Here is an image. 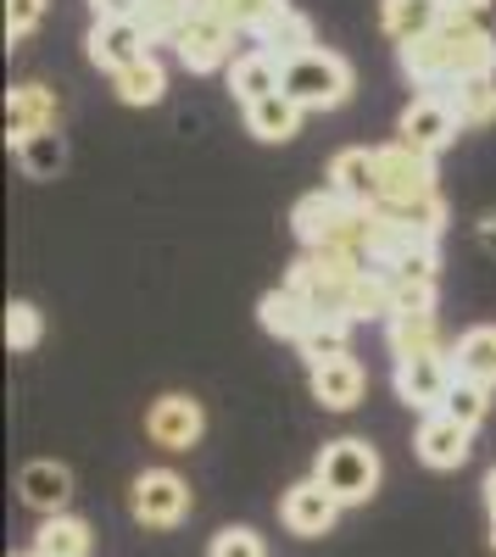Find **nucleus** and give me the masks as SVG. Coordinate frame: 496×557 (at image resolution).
I'll use <instances>...</instances> for the list:
<instances>
[{
    "mask_svg": "<svg viewBox=\"0 0 496 557\" xmlns=\"http://www.w3.org/2000/svg\"><path fill=\"white\" fill-rule=\"evenodd\" d=\"M290 228L301 251H340V257H357L369 262V246H374V207H351L340 201L335 190H312L290 207ZM374 268V262H369Z\"/></svg>",
    "mask_w": 496,
    "mask_h": 557,
    "instance_id": "f257e3e1",
    "label": "nucleus"
},
{
    "mask_svg": "<svg viewBox=\"0 0 496 557\" xmlns=\"http://www.w3.org/2000/svg\"><path fill=\"white\" fill-rule=\"evenodd\" d=\"M312 480H319L340 507H357V502H369L380 491V451L369 441H357V435H340V441H330L319 451Z\"/></svg>",
    "mask_w": 496,
    "mask_h": 557,
    "instance_id": "f03ea898",
    "label": "nucleus"
},
{
    "mask_svg": "<svg viewBox=\"0 0 496 557\" xmlns=\"http://www.w3.org/2000/svg\"><path fill=\"white\" fill-rule=\"evenodd\" d=\"M280 89H285L301 112H335V107L351 96V62L319 45V51L285 62V84H280Z\"/></svg>",
    "mask_w": 496,
    "mask_h": 557,
    "instance_id": "7ed1b4c3",
    "label": "nucleus"
},
{
    "mask_svg": "<svg viewBox=\"0 0 496 557\" xmlns=\"http://www.w3.org/2000/svg\"><path fill=\"white\" fill-rule=\"evenodd\" d=\"M374 168H380V207H419V201H435V157L401 146H374Z\"/></svg>",
    "mask_w": 496,
    "mask_h": 557,
    "instance_id": "20e7f679",
    "label": "nucleus"
},
{
    "mask_svg": "<svg viewBox=\"0 0 496 557\" xmlns=\"http://www.w3.org/2000/svg\"><path fill=\"white\" fill-rule=\"evenodd\" d=\"M128 513H134V524H146V530L185 524L190 519V485H185V474L146 469L140 480L128 485Z\"/></svg>",
    "mask_w": 496,
    "mask_h": 557,
    "instance_id": "39448f33",
    "label": "nucleus"
},
{
    "mask_svg": "<svg viewBox=\"0 0 496 557\" xmlns=\"http://www.w3.org/2000/svg\"><path fill=\"white\" fill-rule=\"evenodd\" d=\"M435 45H441V78L446 84L496 78V39L485 34V23H441Z\"/></svg>",
    "mask_w": 496,
    "mask_h": 557,
    "instance_id": "423d86ee",
    "label": "nucleus"
},
{
    "mask_svg": "<svg viewBox=\"0 0 496 557\" xmlns=\"http://www.w3.org/2000/svg\"><path fill=\"white\" fill-rule=\"evenodd\" d=\"M458 112H452V101H446V89H424V96L401 112V123H396V139L401 146H413V151H424V157H435V151H446L458 139Z\"/></svg>",
    "mask_w": 496,
    "mask_h": 557,
    "instance_id": "0eeeda50",
    "label": "nucleus"
},
{
    "mask_svg": "<svg viewBox=\"0 0 496 557\" xmlns=\"http://www.w3.org/2000/svg\"><path fill=\"white\" fill-rule=\"evenodd\" d=\"M173 57L190 73H212V67H235V28L218 23L212 12H196L185 28L173 34Z\"/></svg>",
    "mask_w": 496,
    "mask_h": 557,
    "instance_id": "6e6552de",
    "label": "nucleus"
},
{
    "mask_svg": "<svg viewBox=\"0 0 496 557\" xmlns=\"http://www.w3.org/2000/svg\"><path fill=\"white\" fill-rule=\"evenodd\" d=\"M201 430H207V412H201V401L185 396V391L157 396L151 412H146V435H151L162 451H190V446L201 441Z\"/></svg>",
    "mask_w": 496,
    "mask_h": 557,
    "instance_id": "1a4fd4ad",
    "label": "nucleus"
},
{
    "mask_svg": "<svg viewBox=\"0 0 496 557\" xmlns=\"http://www.w3.org/2000/svg\"><path fill=\"white\" fill-rule=\"evenodd\" d=\"M452 385H458L452 357H401L396 362V396L408 407H419L424 418L446 407V391H452Z\"/></svg>",
    "mask_w": 496,
    "mask_h": 557,
    "instance_id": "9d476101",
    "label": "nucleus"
},
{
    "mask_svg": "<svg viewBox=\"0 0 496 557\" xmlns=\"http://www.w3.org/2000/svg\"><path fill=\"white\" fill-rule=\"evenodd\" d=\"M57 117H62V101L45 84H17L7 96V139L12 146H23L34 134H57Z\"/></svg>",
    "mask_w": 496,
    "mask_h": 557,
    "instance_id": "9b49d317",
    "label": "nucleus"
},
{
    "mask_svg": "<svg viewBox=\"0 0 496 557\" xmlns=\"http://www.w3.org/2000/svg\"><path fill=\"white\" fill-rule=\"evenodd\" d=\"M280 519H285V530L290 535H330L335 530V519H340V502L319 485V480H301V485H290L285 491V502H280Z\"/></svg>",
    "mask_w": 496,
    "mask_h": 557,
    "instance_id": "f8f14e48",
    "label": "nucleus"
},
{
    "mask_svg": "<svg viewBox=\"0 0 496 557\" xmlns=\"http://www.w3.org/2000/svg\"><path fill=\"white\" fill-rule=\"evenodd\" d=\"M324 190H335V196L351 201V207H380V168H374V151H369V146L335 151Z\"/></svg>",
    "mask_w": 496,
    "mask_h": 557,
    "instance_id": "ddd939ff",
    "label": "nucleus"
},
{
    "mask_svg": "<svg viewBox=\"0 0 496 557\" xmlns=\"http://www.w3.org/2000/svg\"><path fill=\"white\" fill-rule=\"evenodd\" d=\"M84 45H89V62L107 67V73H123V67L151 57V39H146L140 23H96Z\"/></svg>",
    "mask_w": 496,
    "mask_h": 557,
    "instance_id": "4468645a",
    "label": "nucleus"
},
{
    "mask_svg": "<svg viewBox=\"0 0 496 557\" xmlns=\"http://www.w3.org/2000/svg\"><path fill=\"white\" fill-rule=\"evenodd\" d=\"M17 496H23V507H34V513L57 519V513H67L73 474L62 469V462H51V457H34V462H23V474H17Z\"/></svg>",
    "mask_w": 496,
    "mask_h": 557,
    "instance_id": "2eb2a0df",
    "label": "nucleus"
},
{
    "mask_svg": "<svg viewBox=\"0 0 496 557\" xmlns=\"http://www.w3.org/2000/svg\"><path fill=\"white\" fill-rule=\"evenodd\" d=\"M469 424H458V418H446V412H430L424 424H419V441H413V451H419V462L424 469H463L469 462Z\"/></svg>",
    "mask_w": 496,
    "mask_h": 557,
    "instance_id": "dca6fc26",
    "label": "nucleus"
},
{
    "mask_svg": "<svg viewBox=\"0 0 496 557\" xmlns=\"http://www.w3.org/2000/svg\"><path fill=\"white\" fill-rule=\"evenodd\" d=\"M380 23L401 51V45H413V39H430L446 23V7L441 0H380Z\"/></svg>",
    "mask_w": 496,
    "mask_h": 557,
    "instance_id": "f3484780",
    "label": "nucleus"
},
{
    "mask_svg": "<svg viewBox=\"0 0 496 557\" xmlns=\"http://www.w3.org/2000/svg\"><path fill=\"white\" fill-rule=\"evenodd\" d=\"M257 51H268L274 62H296V57H307V51H319V39H312V23L285 0V7L268 17V28L257 34Z\"/></svg>",
    "mask_w": 496,
    "mask_h": 557,
    "instance_id": "a211bd4d",
    "label": "nucleus"
},
{
    "mask_svg": "<svg viewBox=\"0 0 496 557\" xmlns=\"http://www.w3.org/2000/svg\"><path fill=\"white\" fill-rule=\"evenodd\" d=\"M385 341H390V357H452L441 335V318L435 312H419V318H390L385 323Z\"/></svg>",
    "mask_w": 496,
    "mask_h": 557,
    "instance_id": "6ab92c4d",
    "label": "nucleus"
},
{
    "mask_svg": "<svg viewBox=\"0 0 496 557\" xmlns=\"http://www.w3.org/2000/svg\"><path fill=\"white\" fill-rule=\"evenodd\" d=\"M312 396H319V407H330V412H351L357 401H363V362L335 357L324 368H312Z\"/></svg>",
    "mask_w": 496,
    "mask_h": 557,
    "instance_id": "aec40b11",
    "label": "nucleus"
},
{
    "mask_svg": "<svg viewBox=\"0 0 496 557\" xmlns=\"http://www.w3.org/2000/svg\"><path fill=\"white\" fill-rule=\"evenodd\" d=\"M280 84H285V62H274L268 51H246L230 67V89H235L240 107H257L268 96H280Z\"/></svg>",
    "mask_w": 496,
    "mask_h": 557,
    "instance_id": "412c9836",
    "label": "nucleus"
},
{
    "mask_svg": "<svg viewBox=\"0 0 496 557\" xmlns=\"http://www.w3.org/2000/svg\"><path fill=\"white\" fill-rule=\"evenodd\" d=\"M452 368H458V380H474V385L496 391V323H474V330L458 335Z\"/></svg>",
    "mask_w": 496,
    "mask_h": 557,
    "instance_id": "4be33fe9",
    "label": "nucleus"
},
{
    "mask_svg": "<svg viewBox=\"0 0 496 557\" xmlns=\"http://www.w3.org/2000/svg\"><path fill=\"white\" fill-rule=\"evenodd\" d=\"M257 318H262V330H268V335H280V341H301V335L312 330V318H319V312H312L290 285H280V290H268V296L257 301Z\"/></svg>",
    "mask_w": 496,
    "mask_h": 557,
    "instance_id": "5701e85b",
    "label": "nucleus"
},
{
    "mask_svg": "<svg viewBox=\"0 0 496 557\" xmlns=\"http://www.w3.org/2000/svg\"><path fill=\"white\" fill-rule=\"evenodd\" d=\"M301 107L285 96V89H280V96H268V101H257V107H246V128L257 134V139H268V146H285V139L301 128Z\"/></svg>",
    "mask_w": 496,
    "mask_h": 557,
    "instance_id": "b1692460",
    "label": "nucleus"
},
{
    "mask_svg": "<svg viewBox=\"0 0 496 557\" xmlns=\"http://www.w3.org/2000/svg\"><path fill=\"white\" fill-rule=\"evenodd\" d=\"M34 557H89V524L73 519V513H57V519H45L34 546Z\"/></svg>",
    "mask_w": 496,
    "mask_h": 557,
    "instance_id": "393cba45",
    "label": "nucleus"
},
{
    "mask_svg": "<svg viewBox=\"0 0 496 557\" xmlns=\"http://www.w3.org/2000/svg\"><path fill=\"white\" fill-rule=\"evenodd\" d=\"M446 101H452L463 128H485L496 123V78H469V84H441Z\"/></svg>",
    "mask_w": 496,
    "mask_h": 557,
    "instance_id": "a878e982",
    "label": "nucleus"
},
{
    "mask_svg": "<svg viewBox=\"0 0 496 557\" xmlns=\"http://www.w3.org/2000/svg\"><path fill=\"white\" fill-rule=\"evenodd\" d=\"M112 89H117V101H128V107H157L162 89H168V73H162L157 57H146V62L112 73Z\"/></svg>",
    "mask_w": 496,
    "mask_h": 557,
    "instance_id": "bb28decb",
    "label": "nucleus"
},
{
    "mask_svg": "<svg viewBox=\"0 0 496 557\" xmlns=\"http://www.w3.org/2000/svg\"><path fill=\"white\" fill-rule=\"evenodd\" d=\"M346 330H351V318H312V330L296 341V351L307 357V368H324L335 357H351L346 351Z\"/></svg>",
    "mask_w": 496,
    "mask_h": 557,
    "instance_id": "cd10ccee",
    "label": "nucleus"
},
{
    "mask_svg": "<svg viewBox=\"0 0 496 557\" xmlns=\"http://www.w3.org/2000/svg\"><path fill=\"white\" fill-rule=\"evenodd\" d=\"M190 17H196V0H146V12L134 17V23L146 28L151 45H173V34L185 28Z\"/></svg>",
    "mask_w": 496,
    "mask_h": 557,
    "instance_id": "c85d7f7f",
    "label": "nucleus"
},
{
    "mask_svg": "<svg viewBox=\"0 0 496 557\" xmlns=\"http://www.w3.org/2000/svg\"><path fill=\"white\" fill-rule=\"evenodd\" d=\"M280 7H285V0H212L207 12H212L218 23H230L235 34H251V39H257V34L268 28V17H274Z\"/></svg>",
    "mask_w": 496,
    "mask_h": 557,
    "instance_id": "c756f323",
    "label": "nucleus"
},
{
    "mask_svg": "<svg viewBox=\"0 0 496 557\" xmlns=\"http://www.w3.org/2000/svg\"><path fill=\"white\" fill-rule=\"evenodd\" d=\"M12 151H17V162H23L28 178H57V173L67 168L62 134H34V139H23V146H12Z\"/></svg>",
    "mask_w": 496,
    "mask_h": 557,
    "instance_id": "7c9ffc66",
    "label": "nucleus"
},
{
    "mask_svg": "<svg viewBox=\"0 0 496 557\" xmlns=\"http://www.w3.org/2000/svg\"><path fill=\"white\" fill-rule=\"evenodd\" d=\"M390 278V318H419V312H435V285L430 278H396V273H385ZM385 318V323H390Z\"/></svg>",
    "mask_w": 496,
    "mask_h": 557,
    "instance_id": "2f4dec72",
    "label": "nucleus"
},
{
    "mask_svg": "<svg viewBox=\"0 0 496 557\" xmlns=\"http://www.w3.org/2000/svg\"><path fill=\"white\" fill-rule=\"evenodd\" d=\"M446 418H458V424H480V418L491 412V391L485 385H474V380H458L452 391H446V407H441Z\"/></svg>",
    "mask_w": 496,
    "mask_h": 557,
    "instance_id": "473e14b6",
    "label": "nucleus"
},
{
    "mask_svg": "<svg viewBox=\"0 0 496 557\" xmlns=\"http://www.w3.org/2000/svg\"><path fill=\"white\" fill-rule=\"evenodd\" d=\"M39 335H45L39 307H34V301H12V307H7V346H12V351H34Z\"/></svg>",
    "mask_w": 496,
    "mask_h": 557,
    "instance_id": "72a5a7b5",
    "label": "nucleus"
},
{
    "mask_svg": "<svg viewBox=\"0 0 496 557\" xmlns=\"http://www.w3.org/2000/svg\"><path fill=\"white\" fill-rule=\"evenodd\" d=\"M207 557H262V535L246 530V524H230V530H218Z\"/></svg>",
    "mask_w": 496,
    "mask_h": 557,
    "instance_id": "f704fd0d",
    "label": "nucleus"
},
{
    "mask_svg": "<svg viewBox=\"0 0 496 557\" xmlns=\"http://www.w3.org/2000/svg\"><path fill=\"white\" fill-rule=\"evenodd\" d=\"M435 268H441V257H435V246H419V251H408L396 268H380V273H396V278H430L435 285Z\"/></svg>",
    "mask_w": 496,
    "mask_h": 557,
    "instance_id": "c9c22d12",
    "label": "nucleus"
},
{
    "mask_svg": "<svg viewBox=\"0 0 496 557\" xmlns=\"http://www.w3.org/2000/svg\"><path fill=\"white\" fill-rule=\"evenodd\" d=\"M39 17H45V0H7V34H12V39L34 34Z\"/></svg>",
    "mask_w": 496,
    "mask_h": 557,
    "instance_id": "e433bc0d",
    "label": "nucleus"
},
{
    "mask_svg": "<svg viewBox=\"0 0 496 557\" xmlns=\"http://www.w3.org/2000/svg\"><path fill=\"white\" fill-rule=\"evenodd\" d=\"M96 7V23H134L146 12V0H89Z\"/></svg>",
    "mask_w": 496,
    "mask_h": 557,
    "instance_id": "4c0bfd02",
    "label": "nucleus"
},
{
    "mask_svg": "<svg viewBox=\"0 0 496 557\" xmlns=\"http://www.w3.org/2000/svg\"><path fill=\"white\" fill-rule=\"evenodd\" d=\"M446 7V23H480L491 12V0H441Z\"/></svg>",
    "mask_w": 496,
    "mask_h": 557,
    "instance_id": "58836bf2",
    "label": "nucleus"
},
{
    "mask_svg": "<svg viewBox=\"0 0 496 557\" xmlns=\"http://www.w3.org/2000/svg\"><path fill=\"white\" fill-rule=\"evenodd\" d=\"M485 507H491V524H496V469L485 474Z\"/></svg>",
    "mask_w": 496,
    "mask_h": 557,
    "instance_id": "ea45409f",
    "label": "nucleus"
},
{
    "mask_svg": "<svg viewBox=\"0 0 496 557\" xmlns=\"http://www.w3.org/2000/svg\"><path fill=\"white\" fill-rule=\"evenodd\" d=\"M480 235H485V246H496V212H491V218L480 223Z\"/></svg>",
    "mask_w": 496,
    "mask_h": 557,
    "instance_id": "a19ab883",
    "label": "nucleus"
},
{
    "mask_svg": "<svg viewBox=\"0 0 496 557\" xmlns=\"http://www.w3.org/2000/svg\"><path fill=\"white\" fill-rule=\"evenodd\" d=\"M207 7H212V0H196V12H207Z\"/></svg>",
    "mask_w": 496,
    "mask_h": 557,
    "instance_id": "79ce46f5",
    "label": "nucleus"
},
{
    "mask_svg": "<svg viewBox=\"0 0 496 557\" xmlns=\"http://www.w3.org/2000/svg\"><path fill=\"white\" fill-rule=\"evenodd\" d=\"M12 557H34V552H12Z\"/></svg>",
    "mask_w": 496,
    "mask_h": 557,
    "instance_id": "37998d69",
    "label": "nucleus"
},
{
    "mask_svg": "<svg viewBox=\"0 0 496 557\" xmlns=\"http://www.w3.org/2000/svg\"><path fill=\"white\" fill-rule=\"evenodd\" d=\"M491 546H496V524H491Z\"/></svg>",
    "mask_w": 496,
    "mask_h": 557,
    "instance_id": "c03bdc74",
    "label": "nucleus"
}]
</instances>
